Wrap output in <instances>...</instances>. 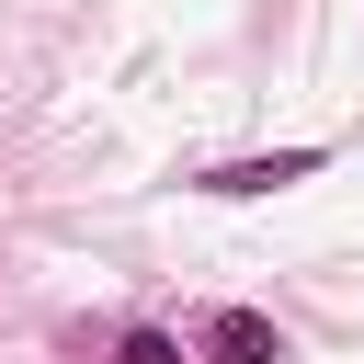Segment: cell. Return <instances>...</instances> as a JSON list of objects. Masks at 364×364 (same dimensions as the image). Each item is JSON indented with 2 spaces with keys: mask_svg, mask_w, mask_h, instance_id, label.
I'll list each match as a JSON object with an SVG mask.
<instances>
[{
  "mask_svg": "<svg viewBox=\"0 0 364 364\" xmlns=\"http://www.w3.org/2000/svg\"><path fill=\"white\" fill-rule=\"evenodd\" d=\"M318 159H330V148H262V159H216V171H193V193H216V205H250V193L318 182Z\"/></svg>",
  "mask_w": 364,
  "mask_h": 364,
  "instance_id": "obj_1",
  "label": "cell"
},
{
  "mask_svg": "<svg viewBox=\"0 0 364 364\" xmlns=\"http://www.w3.org/2000/svg\"><path fill=\"white\" fill-rule=\"evenodd\" d=\"M193 353H205V364H284V330H273L262 307H205Z\"/></svg>",
  "mask_w": 364,
  "mask_h": 364,
  "instance_id": "obj_2",
  "label": "cell"
},
{
  "mask_svg": "<svg viewBox=\"0 0 364 364\" xmlns=\"http://www.w3.org/2000/svg\"><path fill=\"white\" fill-rule=\"evenodd\" d=\"M114 364H182V341H171V330H148V318H136V330H125V341H114Z\"/></svg>",
  "mask_w": 364,
  "mask_h": 364,
  "instance_id": "obj_3",
  "label": "cell"
}]
</instances>
